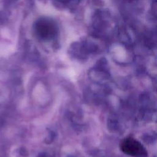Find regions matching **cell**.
Masks as SVG:
<instances>
[{"label": "cell", "instance_id": "obj_2", "mask_svg": "<svg viewBox=\"0 0 157 157\" xmlns=\"http://www.w3.org/2000/svg\"><path fill=\"white\" fill-rule=\"evenodd\" d=\"M35 31L37 36L43 40H49L56 34L57 28L55 23L48 19L39 20L35 25Z\"/></svg>", "mask_w": 157, "mask_h": 157}, {"label": "cell", "instance_id": "obj_1", "mask_svg": "<svg viewBox=\"0 0 157 157\" xmlns=\"http://www.w3.org/2000/svg\"><path fill=\"white\" fill-rule=\"evenodd\" d=\"M121 150L126 155L134 157H147V151L144 147L132 137L124 139L120 144Z\"/></svg>", "mask_w": 157, "mask_h": 157}]
</instances>
